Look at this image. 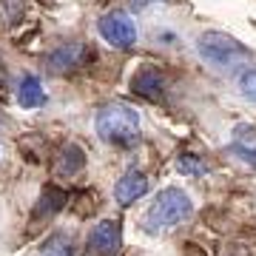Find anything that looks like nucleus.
<instances>
[{
  "label": "nucleus",
  "mask_w": 256,
  "mask_h": 256,
  "mask_svg": "<svg viewBox=\"0 0 256 256\" xmlns=\"http://www.w3.org/2000/svg\"><path fill=\"white\" fill-rule=\"evenodd\" d=\"M154 3H162V0H131V9L134 12H146L148 6H154Z\"/></svg>",
  "instance_id": "dca6fc26"
},
{
  "label": "nucleus",
  "mask_w": 256,
  "mask_h": 256,
  "mask_svg": "<svg viewBox=\"0 0 256 256\" xmlns=\"http://www.w3.org/2000/svg\"><path fill=\"white\" fill-rule=\"evenodd\" d=\"M18 102L23 108H40L43 102H46V92H43V86L37 80L34 74H26L18 86Z\"/></svg>",
  "instance_id": "6e6552de"
},
{
  "label": "nucleus",
  "mask_w": 256,
  "mask_h": 256,
  "mask_svg": "<svg viewBox=\"0 0 256 256\" xmlns=\"http://www.w3.org/2000/svg\"><path fill=\"white\" fill-rule=\"evenodd\" d=\"M234 151H236L245 162L256 165V128L239 126L236 131H234Z\"/></svg>",
  "instance_id": "9d476101"
},
{
  "label": "nucleus",
  "mask_w": 256,
  "mask_h": 256,
  "mask_svg": "<svg viewBox=\"0 0 256 256\" xmlns=\"http://www.w3.org/2000/svg\"><path fill=\"white\" fill-rule=\"evenodd\" d=\"M131 88H134L140 97H146V100L160 102L165 97V77L160 74V68H154V66H142V68L134 74Z\"/></svg>",
  "instance_id": "423d86ee"
},
{
  "label": "nucleus",
  "mask_w": 256,
  "mask_h": 256,
  "mask_svg": "<svg viewBox=\"0 0 256 256\" xmlns=\"http://www.w3.org/2000/svg\"><path fill=\"white\" fill-rule=\"evenodd\" d=\"M148 191V180L142 171H137V168H131V171H126V174L120 176L117 188H114V196H117L120 205H131V202H137L140 196H146Z\"/></svg>",
  "instance_id": "0eeeda50"
},
{
  "label": "nucleus",
  "mask_w": 256,
  "mask_h": 256,
  "mask_svg": "<svg viewBox=\"0 0 256 256\" xmlns=\"http://www.w3.org/2000/svg\"><path fill=\"white\" fill-rule=\"evenodd\" d=\"M194 214L191 196L180 188H165V191L156 194L154 205L148 208L146 214V225L148 230H165V228H174L180 222H185Z\"/></svg>",
  "instance_id": "f03ea898"
},
{
  "label": "nucleus",
  "mask_w": 256,
  "mask_h": 256,
  "mask_svg": "<svg viewBox=\"0 0 256 256\" xmlns=\"http://www.w3.org/2000/svg\"><path fill=\"white\" fill-rule=\"evenodd\" d=\"M196 52H200L202 60H208L216 68H236V66L250 60V52L239 43L236 37L222 34V32H205V34H200Z\"/></svg>",
  "instance_id": "7ed1b4c3"
},
{
  "label": "nucleus",
  "mask_w": 256,
  "mask_h": 256,
  "mask_svg": "<svg viewBox=\"0 0 256 256\" xmlns=\"http://www.w3.org/2000/svg\"><path fill=\"white\" fill-rule=\"evenodd\" d=\"M40 256H74V250H72V242L66 236H52L43 245V250H40Z\"/></svg>",
  "instance_id": "ddd939ff"
},
{
  "label": "nucleus",
  "mask_w": 256,
  "mask_h": 256,
  "mask_svg": "<svg viewBox=\"0 0 256 256\" xmlns=\"http://www.w3.org/2000/svg\"><path fill=\"white\" fill-rule=\"evenodd\" d=\"M97 134L111 146L131 148L140 140V114L126 102H108L97 114Z\"/></svg>",
  "instance_id": "f257e3e1"
},
{
  "label": "nucleus",
  "mask_w": 256,
  "mask_h": 256,
  "mask_svg": "<svg viewBox=\"0 0 256 256\" xmlns=\"http://www.w3.org/2000/svg\"><path fill=\"white\" fill-rule=\"evenodd\" d=\"M236 86H239V92L245 94L248 100H250V102H256V68H248V72H242V74H239Z\"/></svg>",
  "instance_id": "2eb2a0df"
},
{
  "label": "nucleus",
  "mask_w": 256,
  "mask_h": 256,
  "mask_svg": "<svg viewBox=\"0 0 256 256\" xmlns=\"http://www.w3.org/2000/svg\"><path fill=\"white\" fill-rule=\"evenodd\" d=\"M66 205V196L57 188H48L46 194H43V200H40V208H37V216H52V214H57V210Z\"/></svg>",
  "instance_id": "f8f14e48"
},
{
  "label": "nucleus",
  "mask_w": 256,
  "mask_h": 256,
  "mask_svg": "<svg viewBox=\"0 0 256 256\" xmlns=\"http://www.w3.org/2000/svg\"><path fill=\"white\" fill-rule=\"evenodd\" d=\"M176 171L185 176H200L205 174V165H202L200 156H194V154H182L180 160H176Z\"/></svg>",
  "instance_id": "4468645a"
},
{
  "label": "nucleus",
  "mask_w": 256,
  "mask_h": 256,
  "mask_svg": "<svg viewBox=\"0 0 256 256\" xmlns=\"http://www.w3.org/2000/svg\"><path fill=\"white\" fill-rule=\"evenodd\" d=\"M82 165H86V154H82V148L74 146V142H68V146L60 151V162H57V171H60V176L80 174Z\"/></svg>",
  "instance_id": "9b49d317"
},
{
  "label": "nucleus",
  "mask_w": 256,
  "mask_h": 256,
  "mask_svg": "<svg viewBox=\"0 0 256 256\" xmlns=\"http://www.w3.org/2000/svg\"><path fill=\"white\" fill-rule=\"evenodd\" d=\"M82 43H68V46H60L54 54H48V66L54 68V72H68L74 66L82 60Z\"/></svg>",
  "instance_id": "1a4fd4ad"
},
{
  "label": "nucleus",
  "mask_w": 256,
  "mask_h": 256,
  "mask_svg": "<svg viewBox=\"0 0 256 256\" xmlns=\"http://www.w3.org/2000/svg\"><path fill=\"white\" fill-rule=\"evenodd\" d=\"M100 34L106 43H111V46L117 48H128L134 46V40H137V26H134V20L128 18L126 12H106L100 18Z\"/></svg>",
  "instance_id": "20e7f679"
},
{
  "label": "nucleus",
  "mask_w": 256,
  "mask_h": 256,
  "mask_svg": "<svg viewBox=\"0 0 256 256\" xmlns=\"http://www.w3.org/2000/svg\"><path fill=\"white\" fill-rule=\"evenodd\" d=\"M122 248V228L114 220H102L88 236L86 256H117Z\"/></svg>",
  "instance_id": "39448f33"
}]
</instances>
